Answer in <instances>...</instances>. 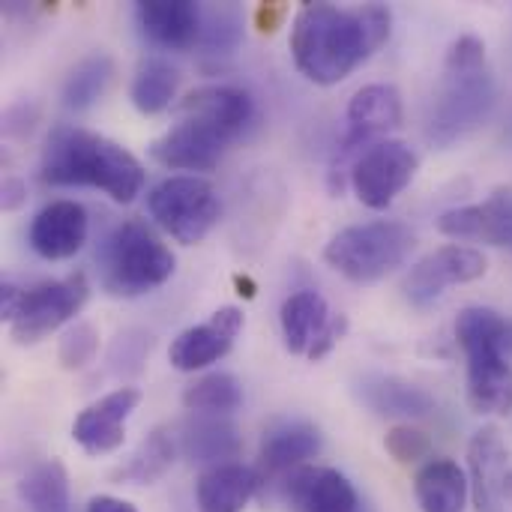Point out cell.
Returning <instances> with one entry per match:
<instances>
[{"label":"cell","mask_w":512,"mask_h":512,"mask_svg":"<svg viewBox=\"0 0 512 512\" xmlns=\"http://www.w3.org/2000/svg\"><path fill=\"white\" fill-rule=\"evenodd\" d=\"M390 30L393 15L384 3L345 9L309 0L291 21V57L312 84L333 87L360 69L390 39Z\"/></svg>","instance_id":"obj_1"},{"label":"cell","mask_w":512,"mask_h":512,"mask_svg":"<svg viewBox=\"0 0 512 512\" xmlns=\"http://www.w3.org/2000/svg\"><path fill=\"white\" fill-rule=\"evenodd\" d=\"M252 117L255 102L243 87H198L180 102V120L150 144V156L171 171H213Z\"/></svg>","instance_id":"obj_2"},{"label":"cell","mask_w":512,"mask_h":512,"mask_svg":"<svg viewBox=\"0 0 512 512\" xmlns=\"http://www.w3.org/2000/svg\"><path fill=\"white\" fill-rule=\"evenodd\" d=\"M39 177L48 186L99 189L117 204L135 201L144 189V168L123 144L69 123L51 129L42 150Z\"/></svg>","instance_id":"obj_3"},{"label":"cell","mask_w":512,"mask_h":512,"mask_svg":"<svg viewBox=\"0 0 512 512\" xmlns=\"http://www.w3.org/2000/svg\"><path fill=\"white\" fill-rule=\"evenodd\" d=\"M498 105V84L486 60V42L474 33L459 36L444 60V75L435 90L426 138L435 147H450L477 132Z\"/></svg>","instance_id":"obj_4"},{"label":"cell","mask_w":512,"mask_h":512,"mask_svg":"<svg viewBox=\"0 0 512 512\" xmlns=\"http://www.w3.org/2000/svg\"><path fill=\"white\" fill-rule=\"evenodd\" d=\"M510 321L489 306H468L456 318V342L468 360V408L480 417L512 414Z\"/></svg>","instance_id":"obj_5"},{"label":"cell","mask_w":512,"mask_h":512,"mask_svg":"<svg viewBox=\"0 0 512 512\" xmlns=\"http://www.w3.org/2000/svg\"><path fill=\"white\" fill-rule=\"evenodd\" d=\"M99 282L111 297H144L162 288L177 267L174 252L141 219L120 222L99 246Z\"/></svg>","instance_id":"obj_6"},{"label":"cell","mask_w":512,"mask_h":512,"mask_svg":"<svg viewBox=\"0 0 512 512\" xmlns=\"http://www.w3.org/2000/svg\"><path fill=\"white\" fill-rule=\"evenodd\" d=\"M90 282L84 270H75L63 279L36 282L18 288L12 282L0 285V318L9 324V336L18 345H36L63 324H69L87 303Z\"/></svg>","instance_id":"obj_7"},{"label":"cell","mask_w":512,"mask_h":512,"mask_svg":"<svg viewBox=\"0 0 512 512\" xmlns=\"http://www.w3.org/2000/svg\"><path fill=\"white\" fill-rule=\"evenodd\" d=\"M417 237L405 222L372 219L348 225L324 249V261L354 285H375L396 273L414 252Z\"/></svg>","instance_id":"obj_8"},{"label":"cell","mask_w":512,"mask_h":512,"mask_svg":"<svg viewBox=\"0 0 512 512\" xmlns=\"http://www.w3.org/2000/svg\"><path fill=\"white\" fill-rule=\"evenodd\" d=\"M153 222L183 246L201 243L222 216V201L210 180L195 174H174L147 192Z\"/></svg>","instance_id":"obj_9"},{"label":"cell","mask_w":512,"mask_h":512,"mask_svg":"<svg viewBox=\"0 0 512 512\" xmlns=\"http://www.w3.org/2000/svg\"><path fill=\"white\" fill-rule=\"evenodd\" d=\"M420 156L408 141L387 138L366 147L351 165V189L369 210H387L417 177Z\"/></svg>","instance_id":"obj_10"},{"label":"cell","mask_w":512,"mask_h":512,"mask_svg":"<svg viewBox=\"0 0 512 512\" xmlns=\"http://www.w3.org/2000/svg\"><path fill=\"white\" fill-rule=\"evenodd\" d=\"M486 270H489V261L480 249L465 246V243H450L423 255L411 267V273L405 276V297L411 306L423 309L441 300L447 288L483 279Z\"/></svg>","instance_id":"obj_11"},{"label":"cell","mask_w":512,"mask_h":512,"mask_svg":"<svg viewBox=\"0 0 512 512\" xmlns=\"http://www.w3.org/2000/svg\"><path fill=\"white\" fill-rule=\"evenodd\" d=\"M402 120H405V105H402V93L393 84H366V87H360L348 102V135L342 138L339 153L333 159L330 186L339 180V174H342L339 168H345L348 159L366 141L399 129Z\"/></svg>","instance_id":"obj_12"},{"label":"cell","mask_w":512,"mask_h":512,"mask_svg":"<svg viewBox=\"0 0 512 512\" xmlns=\"http://www.w3.org/2000/svg\"><path fill=\"white\" fill-rule=\"evenodd\" d=\"M468 483L477 512H501L510 501L512 465L501 429L483 426L468 444Z\"/></svg>","instance_id":"obj_13"},{"label":"cell","mask_w":512,"mask_h":512,"mask_svg":"<svg viewBox=\"0 0 512 512\" xmlns=\"http://www.w3.org/2000/svg\"><path fill=\"white\" fill-rule=\"evenodd\" d=\"M141 405L138 387H117L90 408H84L72 423V441L87 456H108L126 441V420Z\"/></svg>","instance_id":"obj_14"},{"label":"cell","mask_w":512,"mask_h":512,"mask_svg":"<svg viewBox=\"0 0 512 512\" xmlns=\"http://www.w3.org/2000/svg\"><path fill=\"white\" fill-rule=\"evenodd\" d=\"M321 453V432L306 420H285L264 432L258 453V480L264 486H279Z\"/></svg>","instance_id":"obj_15"},{"label":"cell","mask_w":512,"mask_h":512,"mask_svg":"<svg viewBox=\"0 0 512 512\" xmlns=\"http://www.w3.org/2000/svg\"><path fill=\"white\" fill-rule=\"evenodd\" d=\"M240 330H243V312L237 306H222L210 315V321L183 330L171 342L168 360L180 372L207 369L210 363L222 360L234 348V339L240 336Z\"/></svg>","instance_id":"obj_16"},{"label":"cell","mask_w":512,"mask_h":512,"mask_svg":"<svg viewBox=\"0 0 512 512\" xmlns=\"http://www.w3.org/2000/svg\"><path fill=\"white\" fill-rule=\"evenodd\" d=\"M438 231L450 240H477L512 249V186H498L486 201L441 213Z\"/></svg>","instance_id":"obj_17"},{"label":"cell","mask_w":512,"mask_h":512,"mask_svg":"<svg viewBox=\"0 0 512 512\" xmlns=\"http://www.w3.org/2000/svg\"><path fill=\"white\" fill-rule=\"evenodd\" d=\"M282 495L294 512H363L354 483L336 468L306 465L282 483Z\"/></svg>","instance_id":"obj_18"},{"label":"cell","mask_w":512,"mask_h":512,"mask_svg":"<svg viewBox=\"0 0 512 512\" xmlns=\"http://www.w3.org/2000/svg\"><path fill=\"white\" fill-rule=\"evenodd\" d=\"M87 231H90V219L84 204L78 201H51L45 204L27 231L30 249L45 258V261H66L75 252H81V246L87 243Z\"/></svg>","instance_id":"obj_19"},{"label":"cell","mask_w":512,"mask_h":512,"mask_svg":"<svg viewBox=\"0 0 512 512\" xmlns=\"http://www.w3.org/2000/svg\"><path fill=\"white\" fill-rule=\"evenodd\" d=\"M141 33L168 51H186L201 36V6L186 0H147L135 6Z\"/></svg>","instance_id":"obj_20"},{"label":"cell","mask_w":512,"mask_h":512,"mask_svg":"<svg viewBox=\"0 0 512 512\" xmlns=\"http://www.w3.org/2000/svg\"><path fill=\"white\" fill-rule=\"evenodd\" d=\"M177 447H180L186 462L201 465L207 471V468L231 465L243 450V438L231 420L195 414L189 423H183Z\"/></svg>","instance_id":"obj_21"},{"label":"cell","mask_w":512,"mask_h":512,"mask_svg":"<svg viewBox=\"0 0 512 512\" xmlns=\"http://www.w3.org/2000/svg\"><path fill=\"white\" fill-rule=\"evenodd\" d=\"M357 399L372 414L390 420H420L435 411V399L429 390L396 375H366L357 384Z\"/></svg>","instance_id":"obj_22"},{"label":"cell","mask_w":512,"mask_h":512,"mask_svg":"<svg viewBox=\"0 0 512 512\" xmlns=\"http://www.w3.org/2000/svg\"><path fill=\"white\" fill-rule=\"evenodd\" d=\"M258 489V471L243 462H231L201 471L195 480V504L198 512H243Z\"/></svg>","instance_id":"obj_23"},{"label":"cell","mask_w":512,"mask_h":512,"mask_svg":"<svg viewBox=\"0 0 512 512\" xmlns=\"http://www.w3.org/2000/svg\"><path fill=\"white\" fill-rule=\"evenodd\" d=\"M420 512H465L471 498L468 474L453 459H429L414 477Z\"/></svg>","instance_id":"obj_24"},{"label":"cell","mask_w":512,"mask_h":512,"mask_svg":"<svg viewBox=\"0 0 512 512\" xmlns=\"http://www.w3.org/2000/svg\"><path fill=\"white\" fill-rule=\"evenodd\" d=\"M282 339L291 354H309L312 342L321 336V330L330 321L327 300L318 291H297L282 303Z\"/></svg>","instance_id":"obj_25"},{"label":"cell","mask_w":512,"mask_h":512,"mask_svg":"<svg viewBox=\"0 0 512 512\" xmlns=\"http://www.w3.org/2000/svg\"><path fill=\"white\" fill-rule=\"evenodd\" d=\"M180 87V72L165 57H144L132 75L129 99L138 114H159L171 105Z\"/></svg>","instance_id":"obj_26"},{"label":"cell","mask_w":512,"mask_h":512,"mask_svg":"<svg viewBox=\"0 0 512 512\" xmlns=\"http://www.w3.org/2000/svg\"><path fill=\"white\" fill-rule=\"evenodd\" d=\"M177 456V441L168 429H153L138 450L129 456V462L123 468L114 471L117 483H129V486H153L156 480H162Z\"/></svg>","instance_id":"obj_27"},{"label":"cell","mask_w":512,"mask_h":512,"mask_svg":"<svg viewBox=\"0 0 512 512\" xmlns=\"http://www.w3.org/2000/svg\"><path fill=\"white\" fill-rule=\"evenodd\" d=\"M18 498L30 512H72L66 468L54 459L33 465L18 483Z\"/></svg>","instance_id":"obj_28"},{"label":"cell","mask_w":512,"mask_h":512,"mask_svg":"<svg viewBox=\"0 0 512 512\" xmlns=\"http://www.w3.org/2000/svg\"><path fill=\"white\" fill-rule=\"evenodd\" d=\"M183 405L201 417H228L243 405V384L231 372H210L183 390Z\"/></svg>","instance_id":"obj_29"},{"label":"cell","mask_w":512,"mask_h":512,"mask_svg":"<svg viewBox=\"0 0 512 512\" xmlns=\"http://www.w3.org/2000/svg\"><path fill=\"white\" fill-rule=\"evenodd\" d=\"M111 78H114V60L105 51L84 57L81 63H75V69L69 72L63 84V105L72 111L90 108L108 90Z\"/></svg>","instance_id":"obj_30"},{"label":"cell","mask_w":512,"mask_h":512,"mask_svg":"<svg viewBox=\"0 0 512 512\" xmlns=\"http://www.w3.org/2000/svg\"><path fill=\"white\" fill-rule=\"evenodd\" d=\"M243 39V15L234 3H210L201 6V36L198 48L213 57L234 54Z\"/></svg>","instance_id":"obj_31"},{"label":"cell","mask_w":512,"mask_h":512,"mask_svg":"<svg viewBox=\"0 0 512 512\" xmlns=\"http://www.w3.org/2000/svg\"><path fill=\"white\" fill-rule=\"evenodd\" d=\"M150 348H153V336L150 333H144V330H126V333H120L114 339V345L108 351V363H111L114 372L132 375V372L141 369V363L147 360Z\"/></svg>","instance_id":"obj_32"},{"label":"cell","mask_w":512,"mask_h":512,"mask_svg":"<svg viewBox=\"0 0 512 512\" xmlns=\"http://www.w3.org/2000/svg\"><path fill=\"white\" fill-rule=\"evenodd\" d=\"M384 450L399 462V465H417L432 453V441L426 432L414 426H393L384 438Z\"/></svg>","instance_id":"obj_33"},{"label":"cell","mask_w":512,"mask_h":512,"mask_svg":"<svg viewBox=\"0 0 512 512\" xmlns=\"http://www.w3.org/2000/svg\"><path fill=\"white\" fill-rule=\"evenodd\" d=\"M99 351V333L93 324H75L60 339V366L63 369H84Z\"/></svg>","instance_id":"obj_34"},{"label":"cell","mask_w":512,"mask_h":512,"mask_svg":"<svg viewBox=\"0 0 512 512\" xmlns=\"http://www.w3.org/2000/svg\"><path fill=\"white\" fill-rule=\"evenodd\" d=\"M345 333H348V318L339 312V315H330V321H327V327L321 330V336L312 342V348H309V354H306V360H312V363H318V360H324L342 339H345Z\"/></svg>","instance_id":"obj_35"},{"label":"cell","mask_w":512,"mask_h":512,"mask_svg":"<svg viewBox=\"0 0 512 512\" xmlns=\"http://www.w3.org/2000/svg\"><path fill=\"white\" fill-rule=\"evenodd\" d=\"M285 18H288V3H282V0H264L255 9L258 33H276L285 24Z\"/></svg>","instance_id":"obj_36"},{"label":"cell","mask_w":512,"mask_h":512,"mask_svg":"<svg viewBox=\"0 0 512 512\" xmlns=\"http://www.w3.org/2000/svg\"><path fill=\"white\" fill-rule=\"evenodd\" d=\"M84 512H138L129 501H120L114 495H93L87 501V510Z\"/></svg>","instance_id":"obj_37"},{"label":"cell","mask_w":512,"mask_h":512,"mask_svg":"<svg viewBox=\"0 0 512 512\" xmlns=\"http://www.w3.org/2000/svg\"><path fill=\"white\" fill-rule=\"evenodd\" d=\"M24 195H27V189H24V183L21 180H15V177H6L3 180V210H15L21 201H24Z\"/></svg>","instance_id":"obj_38"},{"label":"cell","mask_w":512,"mask_h":512,"mask_svg":"<svg viewBox=\"0 0 512 512\" xmlns=\"http://www.w3.org/2000/svg\"><path fill=\"white\" fill-rule=\"evenodd\" d=\"M507 351H512V324H510V336H507Z\"/></svg>","instance_id":"obj_39"}]
</instances>
